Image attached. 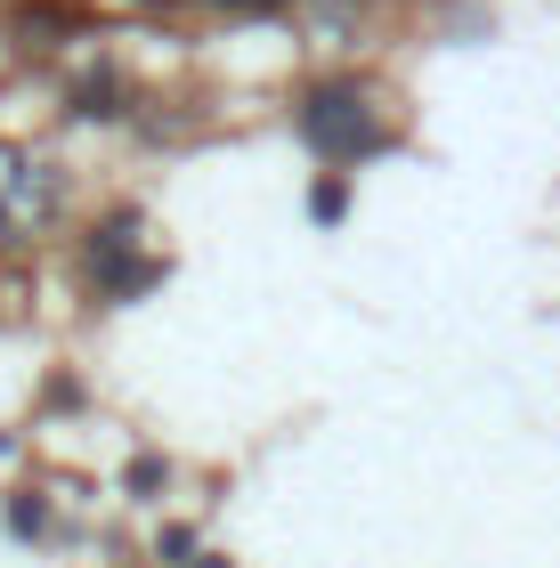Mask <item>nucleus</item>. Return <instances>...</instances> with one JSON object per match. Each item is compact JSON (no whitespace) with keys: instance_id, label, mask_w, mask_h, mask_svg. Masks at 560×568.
Here are the masks:
<instances>
[{"instance_id":"obj_1","label":"nucleus","mask_w":560,"mask_h":568,"mask_svg":"<svg viewBox=\"0 0 560 568\" xmlns=\"http://www.w3.org/2000/svg\"><path fill=\"white\" fill-rule=\"evenodd\" d=\"M301 131H309L317 146H334V154H358V146H374V131H366V114H358V98L349 90H325L309 114H301Z\"/></svg>"}]
</instances>
